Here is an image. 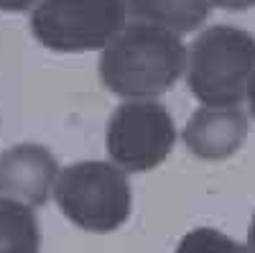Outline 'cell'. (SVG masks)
Returning <instances> with one entry per match:
<instances>
[{"label":"cell","instance_id":"cell-7","mask_svg":"<svg viewBox=\"0 0 255 253\" xmlns=\"http://www.w3.org/2000/svg\"><path fill=\"white\" fill-rule=\"evenodd\" d=\"M248 138V115L240 108H202L189 118L184 143L199 159H227Z\"/></svg>","mask_w":255,"mask_h":253},{"label":"cell","instance_id":"cell-10","mask_svg":"<svg viewBox=\"0 0 255 253\" xmlns=\"http://www.w3.org/2000/svg\"><path fill=\"white\" fill-rule=\"evenodd\" d=\"M176 253H250V251L215 228H197L181 238Z\"/></svg>","mask_w":255,"mask_h":253},{"label":"cell","instance_id":"cell-1","mask_svg":"<svg viewBox=\"0 0 255 253\" xmlns=\"http://www.w3.org/2000/svg\"><path fill=\"white\" fill-rule=\"evenodd\" d=\"M184 69L186 46L179 36L148 23L123 28L100 56L105 87L133 100H148L171 90Z\"/></svg>","mask_w":255,"mask_h":253},{"label":"cell","instance_id":"cell-4","mask_svg":"<svg viewBox=\"0 0 255 253\" xmlns=\"http://www.w3.org/2000/svg\"><path fill=\"white\" fill-rule=\"evenodd\" d=\"M125 0H41L31 13L33 36L51 51L105 49L125 28Z\"/></svg>","mask_w":255,"mask_h":253},{"label":"cell","instance_id":"cell-2","mask_svg":"<svg viewBox=\"0 0 255 253\" xmlns=\"http://www.w3.org/2000/svg\"><path fill=\"white\" fill-rule=\"evenodd\" d=\"M255 74V36L235 26H212L191 44L189 90L204 108H238Z\"/></svg>","mask_w":255,"mask_h":253},{"label":"cell","instance_id":"cell-6","mask_svg":"<svg viewBox=\"0 0 255 253\" xmlns=\"http://www.w3.org/2000/svg\"><path fill=\"white\" fill-rule=\"evenodd\" d=\"M56 177V159L44 146L20 143L0 156V197L41 207L46 205Z\"/></svg>","mask_w":255,"mask_h":253},{"label":"cell","instance_id":"cell-14","mask_svg":"<svg viewBox=\"0 0 255 253\" xmlns=\"http://www.w3.org/2000/svg\"><path fill=\"white\" fill-rule=\"evenodd\" d=\"M248 251L255 253V215H253V223H250V233H248Z\"/></svg>","mask_w":255,"mask_h":253},{"label":"cell","instance_id":"cell-9","mask_svg":"<svg viewBox=\"0 0 255 253\" xmlns=\"http://www.w3.org/2000/svg\"><path fill=\"white\" fill-rule=\"evenodd\" d=\"M41 230L23 202L0 197V253H38Z\"/></svg>","mask_w":255,"mask_h":253},{"label":"cell","instance_id":"cell-11","mask_svg":"<svg viewBox=\"0 0 255 253\" xmlns=\"http://www.w3.org/2000/svg\"><path fill=\"white\" fill-rule=\"evenodd\" d=\"M212 5H220V8H227V10H245V8H253L255 0H209Z\"/></svg>","mask_w":255,"mask_h":253},{"label":"cell","instance_id":"cell-12","mask_svg":"<svg viewBox=\"0 0 255 253\" xmlns=\"http://www.w3.org/2000/svg\"><path fill=\"white\" fill-rule=\"evenodd\" d=\"M36 3V0H0V10H10V13H18V10H26Z\"/></svg>","mask_w":255,"mask_h":253},{"label":"cell","instance_id":"cell-8","mask_svg":"<svg viewBox=\"0 0 255 253\" xmlns=\"http://www.w3.org/2000/svg\"><path fill=\"white\" fill-rule=\"evenodd\" d=\"M130 10L140 23L158 26L171 33H189L204 26L209 18V0H128Z\"/></svg>","mask_w":255,"mask_h":253},{"label":"cell","instance_id":"cell-13","mask_svg":"<svg viewBox=\"0 0 255 253\" xmlns=\"http://www.w3.org/2000/svg\"><path fill=\"white\" fill-rule=\"evenodd\" d=\"M248 100H250V113H253V118H255V74H253V79H250V84H248Z\"/></svg>","mask_w":255,"mask_h":253},{"label":"cell","instance_id":"cell-5","mask_svg":"<svg viewBox=\"0 0 255 253\" xmlns=\"http://www.w3.org/2000/svg\"><path fill=\"white\" fill-rule=\"evenodd\" d=\"M108 151L125 172H151L171 154L176 128L161 102L133 100L113 113L108 123Z\"/></svg>","mask_w":255,"mask_h":253},{"label":"cell","instance_id":"cell-3","mask_svg":"<svg viewBox=\"0 0 255 253\" xmlns=\"http://www.w3.org/2000/svg\"><path fill=\"white\" fill-rule=\"evenodd\" d=\"M54 197L61 213L90 233L118 230L130 215V184L108 161H79L59 172Z\"/></svg>","mask_w":255,"mask_h":253}]
</instances>
